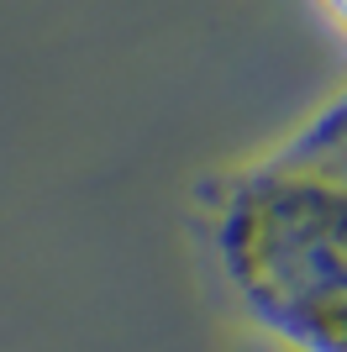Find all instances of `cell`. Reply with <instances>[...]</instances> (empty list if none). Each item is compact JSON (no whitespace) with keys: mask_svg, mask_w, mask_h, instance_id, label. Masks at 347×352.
<instances>
[{"mask_svg":"<svg viewBox=\"0 0 347 352\" xmlns=\"http://www.w3.org/2000/svg\"><path fill=\"white\" fill-rule=\"evenodd\" d=\"M237 305L289 352H347V89L211 195Z\"/></svg>","mask_w":347,"mask_h":352,"instance_id":"cell-1","label":"cell"},{"mask_svg":"<svg viewBox=\"0 0 347 352\" xmlns=\"http://www.w3.org/2000/svg\"><path fill=\"white\" fill-rule=\"evenodd\" d=\"M311 6H316L321 21H326V27H332L337 37L347 43V0H311Z\"/></svg>","mask_w":347,"mask_h":352,"instance_id":"cell-2","label":"cell"}]
</instances>
